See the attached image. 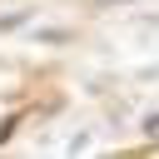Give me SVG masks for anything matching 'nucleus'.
Returning <instances> with one entry per match:
<instances>
[{"instance_id": "nucleus-1", "label": "nucleus", "mask_w": 159, "mask_h": 159, "mask_svg": "<svg viewBox=\"0 0 159 159\" xmlns=\"http://www.w3.org/2000/svg\"><path fill=\"white\" fill-rule=\"evenodd\" d=\"M35 40H40V45H65L70 30H35Z\"/></svg>"}, {"instance_id": "nucleus-2", "label": "nucleus", "mask_w": 159, "mask_h": 159, "mask_svg": "<svg viewBox=\"0 0 159 159\" xmlns=\"http://www.w3.org/2000/svg\"><path fill=\"white\" fill-rule=\"evenodd\" d=\"M30 20V10H10V15H0V30H20Z\"/></svg>"}, {"instance_id": "nucleus-3", "label": "nucleus", "mask_w": 159, "mask_h": 159, "mask_svg": "<svg viewBox=\"0 0 159 159\" xmlns=\"http://www.w3.org/2000/svg\"><path fill=\"white\" fill-rule=\"evenodd\" d=\"M144 134H159V114H144Z\"/></svg>"}, {"instance_id": "nucleus-4", "label": "nucleus", "mask_w": 159, "mask_h": 159, "mask_svg": "<svg viewBox=\"0 0 159 159\" xmlns=\"http://www.w3.org/2000/svg\"><path fill=\"white\" fill-rule=\"evenodd\" d=\"M94 5H129V0H94Z\"/></svg>"}]
</instances>
